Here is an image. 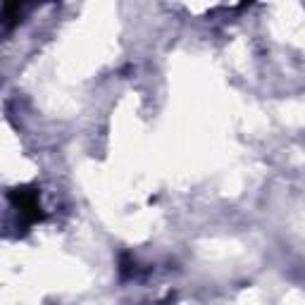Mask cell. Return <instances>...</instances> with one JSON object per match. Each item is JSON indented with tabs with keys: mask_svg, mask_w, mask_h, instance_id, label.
Returning <instances> with one entry per match:
<instances>
[{
	"mask_svg": "<svg viewBox=\"0 0 305 305\" xmlns=\"http://www.w3.org/2000/svg\"><path fill=\"white\" fill-rule=\"evenodd\" d=\"M10 203L15 205L17 215L27 224L38 222V220L43 217L41 203H38V193H36L33 189H17V191H12V193H10Z\"/></svg>",
	"mask_w": 305,
	"mask_h": 305,
	"instance_id": "cell-1",
	"label": "cell"
}]
</instances>
